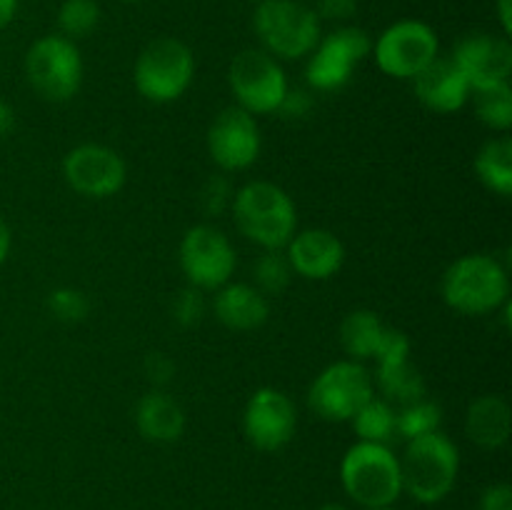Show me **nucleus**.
<instances>
[{"instance_id": "f257e3e1", "label": "nucleus", "mask_w": 512, "mask_h": 510, "mask_svg": "<svg viewBox=\"0 0 512 510\" xmlns=\"http://www.w3.org/2000/svg\"><path fill=\"white\" fill-rule=\"evenodd\" d=\"M230 208L240 233L263 250H283L298 233L293 198L268 180H253L235 190Z\"/></svg>"}, {"instance_id": "f03ea898", "label": "nucleus", "mask_w": 512, "mask_h": 510, "mask_svg": "<svg viewBox=\"0 0 512 510\" xmlns=\"http://www.w3.org/2000/svg\"><path fill=\"white\" fill-rule=\"evenodd\" d=\"M440 293L445 305L460 315L495 313L510 300L508 268L495 255H463L443 273Z\"/></svg>"}, {"instance_id": "7ed1b4c3", "label": "nucleus", "mask_w": 512, "mask_h": 510, "mask_svg": "<svg viewBox=\"0 0 512 510\" xmlns=\"http://www.w3.org/2000/svg\"><path fill=\"white\" fill-rule=\"evenodd\" d=\"M403 493L420 505H435L453 493L460 475V450L443 430L408 440L400 458Z\"/></svg>"}, {"instance_id": "20e7f679", "label": "nucleus", "mask_w": 512, "mask_h": 510, "mask_svg": "<svg viewBox=\"0 0 512 510\" xmlns=\"http://www.w3.org/2000/svg\"><path fill=\"white\" fill-rule=\"evenodd\" d=\"M340 483L360 508H388L403 495L400 458L385 443L358 440L340 460Z\"/></svg>"}, {"instance_id": "39448f33", "label": "nucleus", "mask_w": 512, "mask_h": 510, "mask_svg": "<svg viewBox=\"0 0 512 510\" xmlns=\"http://www.w3.org/2000/svg\"><path fill=\"white\" fill-rule=\"evenodd\" d=\"M253 28L275 60L305 58L323 35L315 10L300 0H263L255 5Z\"/></svg>"}, {"instance_id": "423d86ee", "label": "nucleus", "mask_w": 512, "mask_h": 510, "mask_svg": "<svg viewBox=\"0 0 512 510\" xmlns=\"http://www.w3.org/2000/svg\"><path fill=\"white\" fill-rule=\"evenodd\" d=\"M195 78L193 50L178 38H155L140 50L133 68L135 90L150 103H175Z\"/></svg>"}, {"instance_id": "0eeeda50", "label": "nucleus", "mask_w": 512, "mask_h": 510, "mask_svg": "<svg viewBox=\"0 0 512 510\" xmlns=\"http://www.w3.org/2000/svg\"><path fill=\"white\" fill-rule=\"evenodd\" d=\"M25 78L48 103L75 98L83 85V58L75 40L65 35H43L25 53Z\"/></svg>"}, {"instance_id": "6e6552de", "label": "nucleus", "mask_w": 512, "mask_h": 510, "mask_svg": "<svg viewBox=\"0 0 512 510\" xmlns=\"http://www.w3.org/2000/svg\"><path fill=\"white\" fill-rule=\"evenodd\" d=\"M228 85L233 90L238 108L250 115L278 113L285 93L290 90L280 60L263 48L240 50L228 68Z\"/></svg>"}, {"instance_id": "1a4fd4ad", "label": "nucleus", "mask_w": 512, "mask_h": 510, "mask_svg": "<svg viewBox=\"0 0 512 510\" xmlns=\"http://www.w3.org/2000/svg\"><path fill=\"white\" fill-rule=\"evenodd\" d=\"M373 375L358 360H338L318 373L308 390V405L320 420L350 423L355 413L373 398Z\"/></svg>"}, {"instance_id": "9d476101", "label": "nucleus", "mask_w": 512, "mask_h": 510, "mask_svg": "<svg viewBox=\"0 0 512 510\" xmlns=\"http://www.w3.org/2000/svg\"><path fill=\"white\" fill-rule=\"evenodd\" d=\"M375 63L395 80H413L440 55L438 33L415 18L388 25L373 43Z\"/></svg>"}, {"instance_id": "9b49d317", "label": "nucleus", "mask_w": 512, "mask_h": 510, "mask_svg": "<svg viewBox=\"0 0 512 510\" xmlns=\"http://www.w3.org/2000/svg\"><path fill=\"white\" fill-rule=\"evenodd\" d=\"M370 50H373V40L363 28L340 25L333 33L320 35L305 65V80L313 90L345 88Z\"/></svg>"}, {"instance_id": "f8f14e48", "label": "nucleus", "mask_w": 512, "mask_h": 510, "mask_svg": "<svg viewBox=\"0 0 512 510\" xmlns=\"http://www.w3.org/2000/svg\"><path fill=\"white\" fill-rule=\"evenodd\" d=\"M178 258L188 285L198 290L223 288L238 265L230 238L213 225H193L180 240Z\"/></svg>"}, {"instance_id": "ddd939ff", "label": "nucleus", "mask_w": 512, "mask_h": 510, "mask_svg": "<svg viewBox=\"0 0 512 510\" xmlns=\"http://www.w3.org/2000/svg\"><path fill=\"white\" fill-rule=\"evenodd\" d=\"M63 178L83 198L105 200L123 190L128 168L120 153L100 143H83L63 160Z\"/></svg>"}, {"instance_id": "4468645a", "label": "nucleus", "mask_w": 512, "mask_h": 510, "mask_svg": "<svg viewBox=\"0 0 512 510\" xmlns=\"http://www.w3.org/2000/svg\"><path fill=\"white\" fill-rule=\"evenodd\" d=\"M263 150L260 125L255 115L238 105L220 110L208 130V153L213 163L225 173L248 170Z\"/></svg>"}, {"instance_id": "2eb2a0df", "label": "nucleus", "mask_w": 512, "mask_h": 510, "mask_svg": "<svg viewBox=\"0 0 512 510\" xmlns=\"http://www.w3.org/2000/svg\"><path fill=\"white\" fill-rule=\"evenodd\" d=\"M298 428L295 403L278 388H260L250 395L243 410V433L253 448L263 453L283 450Z\"/></svg>"}, {"instance_id": "dca6fc26", "label": "nucleus", "mask_w": 512, "mask_h": 510, "mask_svg": "<svg viewBox=\"0 0 512 510\" xmlns=\"http://www.w3.org/2000/svg\"><path fill=\"white\" fill-rule=\"evenodd\" d=\"M453 63L463 70L470 90L480 85L503 83L512 73V45L510 38L493 33H470L458 40L453 50Z\"/></svg>"}, {"instance_id": "f3484780", "label": "nucleus", "mask_w": 512, "mask_h": 510, "mask_svg": "<svg viewBox=\"0 0 512 510\" xmlns=\"http://www.w3.org/2000/svg\"><path fill=\"white\" fill-rule=\"evenodd\" d=\"M283 250L293 273L305 280L335 278L345 263V245L338 235L325 228L300 230Z\"/></svg>"}, {"instance_id": "a211bd4d", "label": "nucleus", "mask_w": 512, "mask_h": 510, "mask_svg": "<svg viewBox=\"0 0 512 510\" xmlns=\"http://www.w3.org/2000/svg\"><path fill=\"white\" fill-rule=\"evenodd\" d=\"M413 90L420 103L440 115L458 113L470 100V83L453 58H435L423 73L413 78Z\"/></svg>"}, {"instance_id": "6ab92c4d", "label": "nucleus", "mask_w": 512, "mask_h": 510, "mask_svg": "<svg viewBox=\"0 0 512 510\" xmlns=\"http://www.w3.org/2000/svg\"><path fill=\"white\" fill-rule=\"evenodd\" d=\"M215 318L230 330H255L268 320V295L250 283H225L213 300Z\"/></svg>"}, {"instance_id": "aec40b11", "label": "nucleus", "mask_w": 512, "mask_h": 510, "mask_svg": "<svg viewBox=\"0 0 512 510\" xmlns=\"http://www.w3.org/2000/svg\"><path fill=\"white\" fill-rule=\"evenodd\" d=\"M135 425L150 443H175L185 430V410L165 390H150L135 405Z\"/></svg>"}, {"instance_id": "412c9836", "label": "nucleus", "mask_w": 512, "mask_h": 510, "mask_svg": "<svg viewBox=\"0 0 512 510\" xmlns=\"http://www.w3.org/2000/svg\"><path fill=\"white\" fill-rule=\"evenodd\" d=\"M512 413L500 395H480L465 415V435L483 450H498L510 440Z\"/></svg>"}, {"instance_id": "4be33fe9", "label": "nucleus", "mask_w": 512, "mask_h": 510, "mask_svg": "<svg viewBox=\"0 0 512 510\" xmlns=\"http://www.w3.org/2000/svg\"><path fill=\"white\" fill-rule=\"evenodd\" d=\"M475 173L480 183L490 193L500 198L512 195V140L508 135H498L483 143V148L475 155Z\"/></svg>"}, {"instance_id": "5701e85b", "label": "nucleus", "mask_w": 512, "mask_h": 510, "mask_svg": "<svg viewBox=\"0 0 512 510\" xmlns=\"http://www.w3.org/2000/svg\"><path fill=\"white\" fill-rule=\"evenodd\" d=\"M385 323L373 310H353L340 323V345L350 360H370L378 350L380 338H383Z\"/></svg>"}, {"instance_id": "b1692460", "label": "nucleus", "mask_w": 512, "mask_h": 510, "mask_svg": "<svg viewBox=\"0 0 512 510\" xmlns=\"http://www.w3.org/2000/svg\"><path fill=\"white\" fill-rule=\"evenodd\" d=\"M373 385H378L383 398L398 408L425 398V378L410 360L393 365H375Z\"/></svg>"}, {"instance_id": "393cba45", "label": "nucleus", "mask_w": 512, "mask_h": 510, "mask_svg": "<svg viewBox=\"0 0 512 510\" xmlns=\"http://www.w3.org/2000/svg\"><path fill=\"white\" fill-rule=\"evenodd\" d=\"M475 115L480 123L495 133H508L512 125V88L510 80L503 83L480 85L470 90Z\"/></svg>"}, {"instance_id": "a878e982", "label": "nucleus", "mask_w": 512, "mask_h": 510, "mask_svg": "<svg viewBox=\"0 0 512 510\" xmlns=\"http://www.w3.org/2000/svg\"><path fill=\"white\" fill-rule=\"evenodd\" d=\"M395 413H398L395 405H390L385 398L373 395V398L350 418V423H353L358 440L388 445V440L395 435Z\"/></svg>"}, {"instance_id": "bb28decb", "label": "nucleus", "mask_w": 512, "mask_h": 510, "mask_svg": "<svg viewBox=\"0 0 512 510\" xmlns=\"http://www.w3.org/2000/svg\"><path fill=\"white\" fill-rule=\"evenodd\" d=\"M440 423H443V408L435 400L428 398H420L415 403L403 405L395 413V433L403 435L405 440L435 433V430H440Z\"/></svg>"}, {"instance_id": "cd10ccee", "label": "nucleus", "mask_w": 512, "mask_h": 510, "mask_svg": "<svg viewBox=\"0 0 512 510\" xmlns=\"http://www.w3.org/2000/svg\"><path fill=\"white\" fill-rule=\"evenodd\" d=\"M100 23L98 0H63L58 10L60 35L70 40L88 38Z\"/></svg>"}, {"instance_id": "c85d7f7f", "label": "nucleus", "mask_w": 512, "mask_h": 510, "mask_svg": "<svg viewBox=\"0 0 512 510\" xmlns=\"http://www.w3.org/2000/svg\"><path fill=\"white\" fill-rule=\"evenodd\" d=\"M253 278L263 295H280L293 280V268L283 250H263L253 265Z\"/></svg>"}, {"instance_id": "c756f323", "label": "nucleus", "mask_w": 512, "mask_h": 510, "mask_svg": "<svg viewBox=\"0 0 512 510\" xmlns=\"http://www.w3.org/2000/svg\"><path fill=\"white\" fill-rule=\"evenodd\" d=\"M48 310L60 323H80L88 318L90 300L78 288H58L48 295Z\"/></svg>"}, {"instance_id": "7c9ffc66", "label": "nucleus", "mask_w": 512, "mask_h": 510, "mask_svg": "<svg viewBox=\"0 0 512 510\" xmlns=\"http://www.w3.org/2000/svg\"><path fill=\"white\" fill-rule=\"evenodd\" d=\"M170 313H173V320L180 325V328H193V325H198L205 315L203 290L193 288V285L180 290V293L173 298Z\"/></svg>"}, {"instance_id": "2f4dec72", "label": "nucleus", "mask_w": 512, "mask_h": 510, "mask_svg": "<svg viewBox=\"0 0 512 510\" xmlns=\"http://www.w3.org/2000/svg\"><path fill=\"white\" fill-rule=\"evenodd\" d=\"M373 360L375 365H393V363H403V360H410V338L403 333V330L388 328V325H385L383 338H380Z\"/></svg>"}, {"instance_id": "473e14b6", "label": "nucleus", "mask_w": 512, "mask_h": 510, "mask_svg": "<svg viewBox=\"0 0 512 510\" xmlns=\"http://www.w3.org/2000/svg\"><path fill=\"white\" fill-rule=\"evenodd\" d=\"M233 195L235 193L225 175H210L203 188H200V205L208 215H220L230 208Z\"/></svg>"}, {"instance_id": "72a5a7b5", "label": "nucleus", "mask_w": 512, "mask_h": 510, "mask_svg": "<svg viewBox=\"0 0 512 510\" xmlns=\"http://www.w3.org/2000/svg\"><path fill=\"white\" fill-rule=\"evenodd\" d=\"M313 10L320 18V23H323V20H330V23H345V20H350L358 13V0H318Z\"/></svg>"}, {"instance_id": "f704fd0d", "label": "nucleus", "mask_w": 512, "mask_h": 510, "mask_svg": "<svg viewBox=\"0 0 512 510\" xmlns=\"http://www.w3.org/2000/svg\"><path fill=\"white\" fill-rule=\"evenodd\" d=\"M145 375H148L150 383L163 388V385H168L170 380L175 378V363L168 355L150 353L148 358H145Z\"/></svg>"}, {"instance_id": "c9c22d12", "label": "nucleus", "mask_w": 512, "mask_h": 510, "mask_svg": "<svg viewBox=\"0 0 512 510\" xmlns=\"http://www.w3.org/2000/svg\"><path fill=\"white\" fill-rule=\"evenodd\" d=\"M310 108H313V98H310L308 90H288L283 103H280L278 113L288 120H298L305 118L310 113Z\"/></svg>"}, {"instance_id": "e433bc0d", "label": "nucleus", "mask_w": 512, "mask_h": 510, "mask_svg": "<svg viewBox=\"0 0 512 510\" xmlns=\"http://www.w3.org/2000/svg\"><path fill=\"white\" fill-rule=\"evenodd\" d=\"M480 510H512V488L508 483L488 485L480 495Z\"/></svg>"}, {"instance_id": "4c0bfd02", "label": "nucleus", "mask_w": 512, "mask_h": 510, "mask_svg": "<svg viewBox=\"0 0 512 510\" xmlns=\"http://www.w3.org/2000/svg\"><path fill=\"white\" fill-rule=\"evenodd\" d=\"M495 10H498V23L503 28L505 38L512 35V0H495Z\"/></svg>"}, {"instance_id": "58836bf2", "label": "nucleus", "mask_w": 512, "mask_h": 510, "mask_svg": "<svg viewBox=\"0 0 512 510\" xmlns=\"http://www.w3.org/2000/svg\"><path fill=\"white\" fill-rule=\"evenodd\" d=\"M18 13V0H0V30L8 28Z\"/></svg>"}, {"instance_id": "ea45409f", "label": "nucleus", "mask_w": 512, "mask_h": 510, "mask_svg": "<svg viewBox=\"0 0 512 510\" xmlns=\"http://www.w3.org/2000/svg\"><path fill=\"white\" fill-rule=\"evenodd\" d=\"M13 125H15L13 108H10L8 103H3V100H0V138H5V135L10 133V130H13Z\"/></svg>"}, {"instance_id": "a19ab883", "label": "nucleus", "mask_w": 512, "mask_h": 510, "mask_svg": "<svg viewBox=\"0 0 512 510\" xmlns=\"http://www.w3.org/2000/svg\"><path fill=\"white\" fill-rule=\"evenodd\" d=\"M10 245H13V235H10L8 223H5V220L0 218V265H3L5 258H8Z\"/></svg>"}, {"instance_id": "79ce46f5", "label": "nucleus", "mask_w": 512, "mask_h": 510, "mask_svg": "<svg viewBox=\"0 0 512 510\" xmlns=\"http://www.w3.org/2000/svg\"><path fill=\"white\" fill-rule=\"evenodd\" d=\"M318 510H348V505H343V503H323Z\"/></svg>"}, {"instance_id": "37998d69", "label": "nucleus", "mask_w": 512, "mask_h": 510, "mask_svg": "<svg viewBox=\"0 0 512 510\" xmlns=\"http://www.w3.org/2000/svg\"><path fill=\"white\" fill-rule=\"evenodd\" d=\"M363 510H395L393 505H388V508H363Z\"/></svg>"}, {"instance_id": "c03bdc74", "label": "nucleus", "mask_w": 512, "mask_h": 510, "mask_svg": "<svg viewBox=\"0 0 512 510\" xmlns=\"http://www.w3.org/2000/svg\"><path fill=\"white\" fill-rule=\"evenodd\" d=\"M123 3H140V0H123Z\"/></svg>"}, {"instance_id": "a18cd8bd", "label": "nucleus", "mask_w": 512, "mask_h": 510, "mask_svg": "<svg viewBox=\"0 0 512 510\" xmlns=\"http://www.w3.org/2000/svg\"><path fill=\"white\" fill-rule=\"evenodd\" d=\"M253 3H263V0H253Z\"/></svg>"}, {"instance_id": "49530a36", "label": "nucleus", "mask_w": 512, "mask_h": 510, "mask_svg": "<svg viewBox=\"0 0 512 510\" xmlns=\"http://www.w3.org/2000/svg\"><path fill=\"white\" fill-rule=\"evenodd\" d=\"M300 3H305V0H300Z\"/></svg>"}]
</instances>
